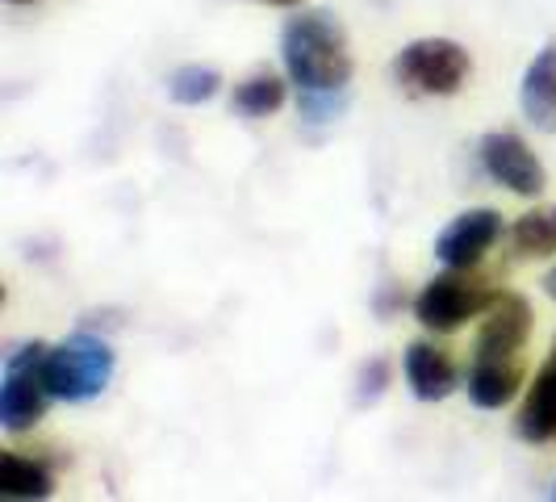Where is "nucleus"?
I'll return each mask as SVG.
<instances>
[{
	"instance_id": "nucleus-1",
	"label": "nucleus",
	"mask_w": 556,
	"mask_h": 502,
	"mask_svg": "<svg viewBox=\"0 0 556 502\" xmlns=\"http://www.w3.org/2000/svg\"><path fill=\"white\" fill-rule=\"evenodd\" d=\"M280 59L302 97H334L352 80L348 29L327 9H306L280 29Z\"/></svg>"
},
{
	"instance_id": "nucleus-2",
	"label": "nucleus",
	"mask_w": 556,
	"mask_h": 502,
	"mask_svg": "<svg viewBox=\"0 0 556 502\" xmlns=\"http://www.w3.org/2000/svg\"><path fill=\"white\" fill-rule=\"evenodd\" d=\"M117 356L97 335H67L63 343L47 348V386L59 402H92L113 381Z\"/></svg>"
},
{
	"instance_id": "nucleus-3",
	"label": "nucleus",
	"mask_w": 556,
	"mask_h": 502,
	"mask_svg": "<svg viewBox=\"0 0 556 502\" xmlns=\"http://www.w3.org/2000/svg\"><path fill=\"white\" fill-rule=\"evenodd\" d=\"M473 72V59L452 38H418L393 55V80L415 97H456Z\"/></svg>"
},
{
	"instance_id": "nucleus-4",
	"label": "nucleus",
	"mask_w": 556,
	"mask_h": 502,
	"mask_svg": "<svg viewBox=\"0 0 556 502\" xmlns=\"http://www.w3.org/2000/svg\"><path fill=\"white\" fill-rule=\"evenodd\" d=\"M51 386H47V343H26L4 361L0 377V427L4 431H29L51 406Z\"/></svg>"
},
{
	"instance_id": "nucleus-5",
	"label": "nucleus",
	"mask_w": 556,
	"mask_h": 502,
	"mask_svg": "<svg viewBox=\"0 0 556 502\" xmlns=\"http://www.w3.org/2000/svg\"><path fill=\"white\" fill-rule=\"evenodd\" d=\"M494 302L485 280L469 277V268H447L422 285L415 298V318L427 331H460L469 318H481Z\"/></svg>"
},
{
	"instance_id": "nucleus-6",
	"label": "nucleus",
	"mask_w": 556,
	"mask_h": 502,
	"mask_svg": "<svg viewBox=\"0 0 556 502\" xmlns=\"http://www.w3.org/2000/svg\"><path fill=\"white\" fill-rule=\"evenodd\" d=\"M481 167H485V176L494 185H506L510 193L519 197L544 193V180H548L544 164L535 160V151L510 130H494V135L481 139Z\"/></svg>"
},
{
	"instance_id": "nucleus-7",
	"label": "nucleus",
	"mask_w": 556,
	"mask_h": 502,
	"mask_svg": "<svg viewBox=\"0 0 556 502\" xmlns=\"http://www.w3.org/2000/svg\"><path fill=\"white\" fill-rule=\"evenodd\" d=\"M498 235H502L498 210H465L435 239V260L444 268H473V264H481V255L498 243Z\"/></svg>"
},
{
	"instance_id": "nucleus-8",
	"label": "nucleus",
	"mask_w": 556,
	"mask_h": 502,
	"mask_svg": "<svg viewBox=\"0 0 556 502\" xmlns=\"http://www.w3.org/2000/svg\"><path fill=\"white\" fill-rule=\"evenodd\" d=\"M523 377H528L523 352H473V368H469L465 390L481 411H502L519 393Z\"/></svg>"
},
{
	"instance_id": "nucleus-9",
	"label": "nucleus",
	"mask_w": 556,
	"mask_h": 502,
	"mask_svg": "<svg viewBox=\"0 0 556 502\" xmlns=\"http://www.w3.org/2000/svg\"><path fill=\"white\" fill-rule=\"evenodd\" d=\"M531 335V306L519 293H494L490 310L481 314L473 352H523Z\"/></svg>"
},
{
	"instance_id": "nucleus-10",
	"label": "nucleus",
	"mask_w": 556,
	"mask_h": 502,
	"mask_svg": "<svg viewBox=\"0 0 556 502\" xmlns=\"http://www.w3.org/2000/svg\"><path fill=\"white\" fill-rule=\"evenodd\" d=\"M402 368H406V386L418 402H444L447 393L456 390V364L435 343H410L402 356Z\"/></svg>"
},
{
	"instance_id": "nucleus-11",
	"label": "nucleus",
	"mask_w": 556,
	"mask_h": 502,
	"mask_svg": "<svg viewBox=\"0 0 556 502\" xmlns=\"http://www.w3.org/2000/svg\"><path fill=\"white\" fill-rule=\"evenodd\" d=\"M519 105L535 130L556 135V47H544L528 63L523 84H519Z\"/></svg>"
},
{
	"instance_id": "nucleus-12",
	"label": "nucleus",
	"mask_w": 556,
	"mask_h": 502,
	"mask_svg": "<svg viewBox=\"0 0 556 502\" xmlns=\"http://www.w3.org/2000/svg\"><path fill=\"white\" fill-rule=\"evenodd\" d=\"M519 436L531 444H556V356L528 386V398L519 406Z\"/></svg>"
},
{
	"instance_id": "nucleus-13",
	"label": "nucleus",
	"mask_w": 556,
	"mask_h": 502,
	"mask_svg": "<svg viewBox=\"0 0 556 502\" xmlns=\"http://www.w3.org/2000/svg\"><path fill=\"white\" fill-rule=\"evenodd\" d=\"M51 490H55V481L38 461H29L22 452L0 456V494L4 499H47Z\"/></svg>"
},
{
	"instance_id": "nucleus-14",
	"label": "nucleus",
	"mask_w": 556,
	"mask_h": 502,
	"mask_svg": "<svg viewBox=\"0 0 556 502\" xmlns=\"http://www.w3.org/2000/svg\"><path fill=\"white\" fill-rule=\"evenodd\" d=\"M285 105V80L273 72H255L248 80L235 88L230 97V110L243 113V117H273Z\"/></svg>"
},
{
	"instance_id": "nucleus-15",
	"label": "nucleus",
	"mask_w": 556,
	"mask_h": 502,
	"mask_svg": "<svg viewBox=\"0 0 556 502\" xmlns=\"http://www.w3.org/2000/svg\"><path fill=\"white\" fill-rule=\"evenodd\" d=\"M223 88V72L218 67H205V63H185L172 72L167 80V97L176 105H201V101H214Z\"/></svg>"
},
{
	"instance_id": "nucleus-16",
	"label": "nucleus",
	"mask_w": 556,
	"mask_h": 502,
	"mask_svg": "<svg viewBox=\"0 0 556 502\" xmlns=\"http://www.w3.org/2000/svg\"><path fill=\"white\" fill-rule=\"evenodd\" d=\"M510 243L519 255H553L556 251V205H540L523 214L515 230H510Z\"/></svg>"
},
{
	"instance_id": "nucleus-17",
	"label": "nucleus",
	"mask_w": 556,
	"mask_h": 502,
	"mask_svg": "<svg viewBox=\"0 0 556 502\" xmlns=\"http://www.w3.org/2000/svg\"><path fill=\"white\" fill-rule=\"evenodd\" d=\"M260 4H277V9H298L302 0H260Z\"/></svg>"
},
{
	"instance_id": "nucleus-18",
	"label": "nucleus",
	"mask_w": 556,
	"mask_h": 502,
	"mask_svg": "<svg viewBox=\"0 0 556 502\" xmlns=\"http://www.w3.org/2000/svg\"><path fill=\"white\" fill-rule=\"evenodd\" d=\"M544 289H548V298H553V302H556V268H553V273H548V277H544Z\"/></svg>"
},
{
	"instance_id": "nucleus-19",
	"label": "nucleus",
	"mask_w": 556,
	"mask_h": 502,
	"mask_svg": "<svg viewBox=\"0 0 556 502\" xmlns=\"http://www.w3.org/2000/svg\"><path fill=\"white\" fill-rule=\"evenodd\" d=\"M13 4H29V0H13Z\"/></svg>"
},
{
	"instance_id": "nucleus-20",
	"label": "nucleus",
	"mask_w": 556,
	"mask_h": 502,
	"mask_svg": "<svg viewBox=\"0 0 556 502\" xmlns=\"http://www.w3.org/2000/svg\"><path fill=\"white\" fill-rule=\"evenodd\" d=\"M553 356H556V343H553Z\"/></svg>"
},
{
	"instance_id": "nucleus-21",
	"label": "nucleus",
	"mask_w": 556,
	"mask_h": 502,
	"mask_svg": "<svg viewBox=\"0 0 556 502\" xmlns=\"http://www.w3.org/2000/svg\"><path fill=\"white\" fill-rule=\"evenodd\" d=\"M553 494H556V490H553Z\"/></svg>"
}]
</instances>
